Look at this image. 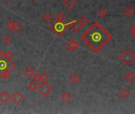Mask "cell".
<instances>
[{
  "label": "cell",
  "mask_w": 135,
  "mask_h": 114,
  "mask_svg": "<svg viewBox=\"0 0 135 114\" xmlns=\"http://www.w3.org/2000/svg\"><path fill=\"white\" fill-rule=\"evenodd\" d=\"M80 37L82 40L95 53L100 51L112 39L111 34L98 22L92 23Z\"/></svg>",
  "instance_id": "1"
},
{
  "label": "cell",
  "mask_w": 135,
  "mask_h": 114,
  "mask_svg": "<svg viewBox=\"0 0 135 114\" xmlns=\"http://www.w3.org/2000/svg\"><path fill=\"white\" fill-rule=\"evenodd\" d=\"M73 21L70 22H65L64 21H56L54 22L51 26L50 29L58 37H62L68 30L70 29L71 25L73 24Z\"/></svg>",
  "instance_id": "2"
},
{
  "label": "cell",
  "mask_w": 135,
  "mask_h": 114,
  "mask_svg": "<svg viewBox=\"0 0 135 114\" xmlns=\"http://www.w3.org/2000/svg\"><path fill=\"white\" fill-rule=\"evenodd\" d=\"M119 60L126 66H129L135 61V55L129 49H125L119 55Z\"/></svg>",
  "instance_id": "3"
},
{
  "label": "cell",
  "mask_w": 135,
  "mask_h": 114,
  "mask_svg": "<svg viewBox=\"0 0 135 114\" xmlns=\"http://www.w3.org/2000/svg\"><path fill=\"white\" fill-rule=\"evenodd\" d=\"M37 92L44 97H47L53 90V88L47 83V82H43L39 86L37 87Z\"/></svg>",
  "instance_id": "4"
},
{
  "label": "cell",
  "mask_w": 135,
  "mask_h": 114,
  "mask_svg": "<svg viewBox=\"0 0 135 114\" xmlns=\"http://www.w3.org/2000/svg\"><path fill=\"white\" fill-rule=\"evenodd\" d=\"M15 65L16 64L13 62L12 60L9 61L5 58H1V57H0V74L7 70L11 71L13 68H15Z\"/></svg>",
  "instance_id": "5"
},
{
  "label": "cell",
  "mask_w": 135,
  "mask_h": 114,
  "mask_svg": "<svg viewBox=\"0 0 135 114\" xmlns=\"http://www.w3.org/2000/svg\"><path fill=\"white\" fill-rule=\"evenodd\" d=\"M7 27L15 33H18L22 29V25L16 21H9L7 24Z\"/></svg>",
  "instance_id": "6"
},
{
  "label": "cell",
  "mask_w": 135,
  "mask_h": 114,
  "mask_svg": "<svg viewBox=\"0 0 135 114\" xmlns=\"http://www.w3.org/2000/svg\"><path fill=\"white\" fill-rule=\"evenodd\" d=\"M65 48L68 51H69L71 52H74L76 49L79 48V44L73 39H69L68 40L67 42L65 43Z\"/></svg>",
  "instance_id": "7"
},
{
  "label": "cell",
  "mask_w": 135,
  "mask_h": 114,
  "mask_svg": "<svg viewBox=\"0 0 135 114\" xmlns=\"http://www.w3.org/2000/svg\"><path fill=\"white\" fill-rule=\"evenodd\" d=\"M11 99L12 100L13 103L15 105H18L21 102L23 101L24 100V97L22 94V93H20L19 91H16L14 93V94L12 96H11Z\"/></svg>",
  "instance_id": "8"
},
{
  "label": "cell",
  "mask_w": 135,
  "mask_h": 114,
  "mask_svg": "<svg viewBox=\"0 0 135 114\" xmlns=\"http://www.w3.org/2000/svg\"><path fill=\"white\" fill-rule=\"evenodd\" d=\"M10 100H11V95L7 91L3 90L0 93V102L1 103L3 104L7 103Z\"/></svg>",
  "instance_id": "9"
},
{
  "label": "cell",
  "mask_w": 135,
  "mask_h": 114,
  "mask_svg": "<svg viewBox=\"0 0 135 114\" xmlns=\"http://www.w3.org/2000/svg\"><path fill=\"white\" fill-rule=\"evenodd\" d=\"M35 74V70L32 66H28L25 70H24V75L27 78V79H31L33 75Z\"/></svg>",
  "instance_id": "10"
},
{
  "label": "cell",
  "mask_w": 135,
  "mask_h": 114,
  "mask_svg": "<svg viewBox=\"0 0 135 114\" xmlns=\"http://www.w3.org/2000/svg\"><path fill=\"white\" fill-rule=\"evenodd\" d=\"M60 100L64 103H69L72 100V95L69 92L64 91L60 95Z\"/></svg>",
  "instance_id": "11"
},
{
  "label": "cell",
  "mask_w": 135,
  "mask_h": 114,
  "mask_svg": "<svg viewBox=\"0 0 135 114\" xmlns=\"http://www.w3.org/2000/svg\"><path fill=\"white\" fill-rule=\"evenodd\" d=\"M82 27H83V26L80 25V23L78 21L74 20L73 22V24H72L71 26H70V29H71L75 33H79V32L80 31V29H81Z\"/></svg>",
  "instance_id": "12"
},
{
  "label": "cell",
  "mask_w": 135,
  "mask_h": 114,
  "mask_svg": "<svg viewBox=\"0 0 135 114\" xmlns=\"http://www.w3.org/2000/svg\"><path fill=\"white\" fill-rule=\"evenodd\" d=\"M135 13V11L133 9V7H130V6H128L126 7L124 10H123V14L126 16V17H131Z\"/></svg>",
  "instance_id": "13"
},
{
  "label": "cell",
  "mask_w": 135,
  "mask_h": 114,
  "mask_svg": "<svg viewBox=\"0 0 135 114\" xmlns=\"http://www.w3.org/2000/svg\"><path fill=\"white\" fill-rule=\"evenodd\" d=\"M125 79L128 82H133L135 80V74L133 71H128L125 75Z\"/></svg>",
  "instance_id": "14"
},
{
  "label": "cell",
  "mask_w": 135,
  "mask_h": 114,
  "mask_svg": "<svg viewBox=\"0 0 135 114\" xmlns=\"http://www.w3.org/2000/svg\"><path fill=\"white\" fill-rule=\"evenodd\" d=\"M119 96L120 97H122V99H126L129 96V91L127 88H122L120 91H119Z\"/></svg>",
  "instance_id": "15"
},
{
  "label": "cell",
  "mask_w": 135,
  "mask_h": 114,
  "mask_svg": "<svg viewBox=\"0 0 135 114\" xmlns=\"http://www.w3.org/2000/svg\"><path fill=\"white\" fill-rule=\"evenodd\" d=\"M63 3L67 8L72 9L76 5V0H64Z\"/></svg>",
  "instance_id": "16"
},
{
  "label": "cell",
  "mask_w": 135,
  "mask_h": 114,
  "mask_svg": "<svg viewBox=\"0 0 135 114\" xmlns=\"http://www.w3.org/2000/svg\"><path fill=\"white\" fill-rule=\"evenodd\" d=\"M69 80L73 84H76L78 82H80V77L77 75V74H73L70 78H69Z\"/></svg>",
  "instance_id": "17"
},
{
  "label": "cell",
  "mask_w": 135,
  "mask_h": 114,
  "mask_svg": "<svg viewBox=\"0 0 135 114\" xmlns=\"http://www.w3.org/2000/svg\"><path fill=\"white\" fill-rule=\"evenodd\" d=\"M3 55L4 56V58H5V59H7V60H9V61H11L12 59H13V57H14V53H13L11 51H7V52H4V53L3 54Z\"/></svg>",
  "instance_id": "18"
},
{
  "label": "cell",
  "mask_w": 135,
  "mask_h": 114,
  "mask_svg": "<svg viewBox=\"0 0 135 114\" xmlns=\"http://www.w3.org/2000/svg\"><path fill=\"white\" fill-rule=\"evenodd\" d=\"M11 75V71L7 70V71H3L0 74V78L3 79H6L10 78Z\"/></svg>",
  "instance_id": "19"
},
{
  "label": "cell",
  "mask_w": 135,
  "mask_h": 114,
  "mask_svg": "<svg viewBox=\"0 0 135 114\" xmlns=\"http://www.w3.org/2000/svg\"><path fill=\"white\" fill-rule=\"evenodd\" d=\"M107 11H106V9L104 7H101L99 11H98V15L99 18H103L107 16Z\"/></svg>",
  "instance_id": "20"
},
{
  "label": "cell",
  "mask_w": 135,
  "mask_h": 114,
  "mask_svg": "<svg viewBox=\"0 0 135 114\" xmlns=\"http://www.w3.org/2000/svg\"><path fill=\"white\" fill-rule=\"evenodd\" d=\"M28 89L30 90V91H34L37 87V82H34V81H31L29 84H28Z\"/></svg>",
  "instance_id": "21"
},
{
  "label": "cell",
  "mask_w": 135,
  "mask_h": 114,
  "mask_svg": "<svg viewBox=\"0 0 135 114\" xmlns=\"http://www.w3.org/2000/svg\"><path fill=\"white\" fill-rule=\"evenodd\" d=\"M78 22L80 23V25H81L82 26H85V25L88 23L89 20H88V18L87 17L83 16V17H81V18L78 20Z\"/></svg>",
  "instance_id": "22"
},
{
  "label": "cell",
  "mask_w": 135,
  "mask_h": 114,
  "mask_svg": "<svg viewBox=\"0 0 135 114\" xmlns=\"http://www.w3.org/2000/svg\"><path fill=\"white\" fill-rule=\"evenodd\" d=\"M66 18V16L63 14V13H57L56 15V21H64V19Z\"/></svg>",
  "instance_id": "23"
},
{
  "label": "cell",
  "mask_w": 135,
  "mask_h": 114,
  "mask_svg": "<svg viewBox=\"0 0 135 114\" xmlns=\"http://www.w3.org/2000/svg\"><path fill=\"white\" fill-rule=\"evenodd\" d=\"M42 19H43V21H44V22H45L46 23H48V22H49L51 21V19H52V16L50 15V14H49V13H45V14H43V16H42Z\"/></svg>",
  "instance_id": "24"
},
{
  "label": "cell",
  "mask_w": 135,
  "mask_h": 114,
  "mask_svg": "<svg viewBox=\"0 0 135 114\" xmlns=\"http://www.w3.org/2000/svg\"><path fill=\"white\" fill-rule=\"evenodd\" d=\"M2 40H3V42L5 44H11V37H9L8 35H6V36H4L3 37V39H2Z\"/></svg>",
  "instance_id": "25"
},
{
  "label": "cell",
  "mask_w": 135,
  "mask_h": 114,
  "mask_svg": "<svg viewBox=\"0 0 135 114\" xmlns=\"http://www.w3.org/2000/svg\"><path fill=\"white\" fill-rule=\"evenodd\" d=\"M49 75L46 72H42L41 74V81H42V82H47L48 79H49Z\"/></svg>",
  "instance_id": "26"
},
{
  "label": "cell",
  "mask_w": 135,
  "mask_h": 114,
  "mask_svg": "<svg viewBox=\"0 0 135 114\" xmlns=\"http://www.w3.org/2000/svg\"><path fill=\"white\" fill-rule=\"evenodd\" d=\"M32 78H33V81H34V82H36L37 83V82H39L41 81V74H39V73H36V74H34V75H33V76Z\"/></svg>",
  "instance_id": "27"
},
{
  "label": "cell",
  "mask_w": 135,
  "mask_h": 114,
  "mask_svg": "<svg viewBox=\"0 0 135 114\" xmlns=\"http://www.w3.org/2000/svg\"><path fill=\"white\" fill-rule=\"evenodd\" d=\"M130 33H131V34L135 37V25L130 29Z\"/></svg>",
  "instance_id": "28"
},
{
  "label": "cell",
  "mask_w": 135,
  "mask_h": 114,
  "mask_svg": "<svg viewBox=\"0 0 135 114\" xmlns=\"http://www.w3.org/2000/svg\"><path fill=\"white\" fill-rule=\"evenodd\" d=\"M3 52L1 50H0V57H1V56L3 55Z\"/></svg>",
  "instance_id": "29"
},
{
  "label": "cell",
  "mask_w": 135,
  "mask_h": 114,
  "mask_svg": "<svg viewBox=\"0 0 135 114\" xmlns=\"http://www.w3.org/2000/svg\"><path fill=\"white\" fill-rule=\"evenodd\" d=\"M4 2H8V1H10V0H3Z\"/></svg>",
  "instance_id": "30"
},
{
  "label": "cell",
  "mask_w": 135,
  "mask_h": 114,
  "mask_svg": "<svg viewBox=\"0 0 135 114\" xmlns=\"http://www.w3.org/2000/svg\"><path fill=\"white\" fill-rule=\"evenodd\" d=\"M30 1H31V2H33V1H34V0H30Z\"/></svg>",
  "instance_id": "31"
}]
</instances>
